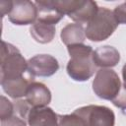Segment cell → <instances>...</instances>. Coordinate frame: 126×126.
Instances as JSON below:
<instances>
[{
	"label": "cell",
	"mask_w": 126,
	"mask_h": 126,
	"mask_svg": "<svg viewBox=\"0 0 126 126\" xmlns=\"http://www.w3.org/2000/svg\"><path fill=\"white\" fill-rule=\"evenodd\" d=\"M67 50L70 55L66 66L68 76L76 82H86L91 79L96 69L93 58V47L79 43L67 46Z\"/></svg>",
	"instance_id": "obj_1"
},
{
	"label": "cell",
	"mask_w": 126,
	"mask_h": 126,
	"mask_svg": "<svg viewBox=\"0 0 126 126\" xmlns=\"http://www.w3.org/2000/svg\"><path fill=\"white\" fill-rule=\"evenodd\" d=\"M117 27L118 23L113 15V11L105 7H98L97 13L85 28V34L92 41H103L112 35Z\"/></svg>",
	"instance_id": "obj_2"
},
{
	"label": "cell",
	"mask_w": 126,
	"mask_h": 126,
	"mask_svg": "<svg viewBox=\"0 0 126 126\" xmlns=\"http://www.w3.org/2000/svg\"><path fill=\"white\" fill-rule=\"evenodd\" d=\"M1 80L15 79L24 76L28 71V61L20 50L11 43L2 41L1 61H0Z\"/></svg>",
	"instance_id": "obj_3"
},
{
	"label": "cell",
	"mask_w": 126,
	"mask_h": 126,
	"mask_svg": "<svg viewBox=\"0 0 126 126\" xmlns=\"http://www.w3.org/2000/svg\"><path fill=\"white\" fill-rule=\"evenodd\" d=\"M93 91L96 96L113 101L121 93V81L117 73L110 68H100L93 81Z\"/></svg>",
	"instance_id": "obj_4"
},
{
	"label": "cell",
	"mask_w": 126,
	"mask_h": 126,
	"mask_svg": "<svg viewBox=\"0 0 126 126\" xmlns=\"http://www.w3.org/2000/svg\"><path fill=\"white\" fill-rule=\"evenodd\" d=\"M82 116L87 126H114L115 114L112 109L104 105H86L74 110Z\"/></svg>",
	"instance_id": "obj_5"
},
{
	"label": "cell",
	"mask_w": 126,
	"mask_h": 126,
	"mask_svg": "<svg viewBox=\"0 0 126 126\" xmlns=\"http://www.w3.org/2000/svg\"><path fill=\"white\" fill-rule=\"evenodd\" d=\"M9 21L17 26L32 25L37 19V7L29 0L13 1V7L8 15Z\"/></svg>",
	"instance_id": "obj_6"
},
{
	"label": "cell",
	"mask_w": 126,
	"mask_h": 126,
	"mask_svg": "<svg viewBox=\"0 0 126 126\" xmlns=\"http://www.w3.org/2000/svg\"><path fill=\"white\" fill-rule=\"evenodd\" d=\"M59 70V63L49 54H37L28 60V71L33 77H50Z\"/></svg>",
	"instance_id": "obj_7"
},
{
	"label": "cell",
	"mask_w": 126,
	"mask_h": 126,
	"mask_svg": "<svg viewBox=\"0 0 126 126\" xmlns=\"http://www.w3.org/2000/svg\"><path fill=\"white\" fill-rule=\"evenodd\" d=\"M29 126H59V115L48 107H32L27 118Z\"/></svg>",
	"instance_id": "obj_8"
},
{
	"label": "cell",
	"mask_w": 126,
	"mask_h": 126,
	"mask_svg": "<svg viewBox=\"0 0 126 126\" xmlns=\"http://www.w3.org/2000/svg\"><path fill=\"white\" fill-rule=\"evenodd\" d=\"M25 97L32 107H43L50 103L51 92L40 82H31Z\"/></svg>",
	"instance_id": "obj_9"
},
{
	"label": "cell",
	"mask_w": 126,
	"mask_h": 126,
	"mask_svg": "<svg viewBox=\"0 0 126 126\" xmlns=\"http://www.w3.org/2000/svg\"><path fill=\"white\" fill-rule=\"evenodd\" d=\"M93 58L96 67L111 68L119 63L120 53L111 45H103L94 50Z\"/></svg>",
	"instance_id": "obj_10"
},
{
	"label": "cell",
	"mask_w": 126,
	"mask_h": 126,
	"mask_svg": "<svg viewBox=\"0 0 126 126\" xmlns=\"http://www.w3.org/2000/svg\"><path fill=\"white\" fill-rule=\"evenodd\" d=\"M34 3L37 7V19H36V21L55 26L56 24H58L63 19L64 15L61 14L54 7L53 0L35 1Z\"/></svg>",
	"instance_id": "obj_11"
},
{
	"label": "cell",
	"mask_w": 126,
	"mask_h": 126,
	"mask_svg": "<svg viewBox=\"0 0 126 126\" xmlns=\"http://www.w3.org/2000/svg\"><path fill=\"white\" fill-rule=\"evenodd\" d=\"M31 82L32 81H29L24 76H22L15 79L1 80V87L4 93L8 94V96L14 99H20L26 96Z\"/></svg>",
	"instance_id": "obj_12"
},
{
	"label": "cell",
	"mask_w": 126,
	"mask_h": 126,
	"mask_svg": "<svg viewBox=\"0 0 126 126\" xmlns=\"http://www.w3.org/2000/svg\"><path fill=\"white\" fill-rule=\"evenodd\" d=\"M98 6L96 2L92 0H82L80 6L69 16L71 20H73L77 24H88L97 13Z\"/></svg>",
	"instance_id": "obj_13"
},
{
	"label": "cell",
	"mask_w": 126,
	"mask_h": 126,
	"mask_svg": "<svg viewBox=\"0 0 126 126\" xmlns=\"http://www.w3.org/2000/svg\"><path fill=\"white\" fill-rule=\"evenodd\" d=\"M55 26L48 25L39 21H35L30 28V33L32 37L36 42L41 44L51 42L55 36Z\"/></svg>",
	"instance_id": "obj_14"
},
{
	"label": "cell",
	"mask_w": 126,
	"mask_h": 126,
	"mask_svg": "<svg viewBox=\"0 0 126 126\" xmlns=\"http://www.w3.org/2000/svg\"><path fill=\"white\" fill-rule=\"evenodd\" d=\"M60 37L62 42L67 46L72 44L84 43L86 39L85 29L82 25L77 23L68 24L61 30Z\"/></svg>",
	"instance_id": "obj_15"
},
{
	"label": "cell",
	"mask_w": 126,
	"mask_h": 126,
	"mask_svg": "<svg viewBox=\"0 0 126 126\" xmlns=\"http://www.w3.org/2000/svg\"><path fill=\"white\" fill-rule=\"evenodd\" d=\"M59 126H87L84 118L75 111L71 114L59 115Z\"/></svg>",
	"instance_id": "obj_16"
},
{
	"label": "cell",
	"mask_w": 126,
	"mask_h": 126,
	"mask_svg": "<svg viewBox=\"0 0 126 126\" xmlns=\"http://www.w3.org/2000/svg\"><path fill=\"white\" fill-rule=\"evenodd\" d=\"M0 119L5 120L13 116V113L15 112L14 109V103L10 101L6 96L1 95L0 97Z\"/></svg>",
	"instance_id": "obj_17"
},
{
	"label": "cell",
	"mask_w": 126,
	"mask_h": 126,
	"mask_svg": "<svg viewBox=\"0 0 126 126\" xmlns=\"http://www.w3.org/2000/svg\"><path fill=\"white\" fill-rule=\"evenodd\" d=\"M14 109L15 112L18 114V116L25 120L28 118L32 106L29 104V102L26 99H17L14 103Z\"/></svg>",
	"instance_id": "obj_18"
},
{
	"label": "cell",
	"mask_w": 126,
	"mask_h": 126,
	"mask_svg": "<svg viewBox=\"0 0 126 126\" xmlns=\"http://www.w3.org/2000/svg\"><path fill=\"white\" fill-rule=\"evenodd\" d=\"M113 15H114L118 25L119 24L126 25V1L114 8Z\"/></svg>",
	"instance_id": "obj_19"
},
{
	"label": "cell",
	"mask_w": 126,
	"mask_h": 126,
	"mask_svg": "<svg viewBox=\"0 0 126 126\" xmlns=\"http://www.w3.org/2000/svg\"><path fill=\"white\" fill-rule=\"evenodd\" d=\"M1 126H27V123L23 118L17 115H13L8 119L2 120Z\"/></svg>",
	"instance_id": "obj_20"
},
{
	"label": "cell",
	"mask_w": 126,
	"mask_h": 126,
	"mask_svg": "<svg viewBox=\"0 0 126 126\" xmlns=\"http://www.w3.org/2000/svg\"><path fill=\"white\" fill-rule=\"evenodd\" d=\"M13 7V1H1L0 2V9H1V15L2 17L9 15Z\"/></svg>",
	"instance_id": "obj_21"
},
{
	"label": "cell",
	"mask_w": 126,
	"mask_h": 126,
	"mask_svg": "<svg viewBox=\"0 0 126 126\" xmlns=\"http://www.w3.org/2000/svg\"><path fill=\"white\" fill-rule=\"evenodd\" d=\"M122 78H123V89L126 91V63L122 68Z\"/></svg>",
	"instance_id": "obj_22"
}]
</instances>
